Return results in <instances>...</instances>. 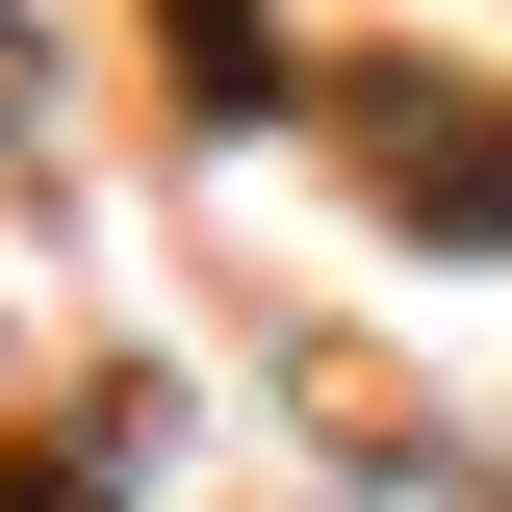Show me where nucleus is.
I'll list each match as a JSON object with an SVG mask.
<instances>
[{
    "label": "nucleus",
    "mask_w": 512,
    "mask_h": 512,
    "mask_svg": "<svg viewBox=\"0 0 512 512\" xmlns=\"http://www.w3.org/2000/svg\"><path fill=\"white\" fill-rule=\"evenodd\" d=\"M333 154H359L410 231H461V256H512V103H461V77H359L333 103Z\"/></svg>",
    "instance_id": "1"
},
{
    "label": "nucleus",
    "mask_w": 512,
    "mask_h": 512,
    "mask_svg": "<svg viewBox=\"0 0 512 512\" xmlns=\"http://www.w3.org/2000/svg\"><path fill=\"white\" fill-rule=\"evenodd\" d=\"M0 512H103V461H77V436H26V461H0Z\"/></svg>",
    "instance_id": "2"
}]
</instances>
